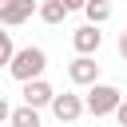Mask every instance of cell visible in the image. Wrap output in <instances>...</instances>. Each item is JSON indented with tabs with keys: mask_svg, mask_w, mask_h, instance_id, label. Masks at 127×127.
I'll use <instances>...</instances> for the list:
<instances>
[{
	"mask_svg": "<svg viewBox=\"0 0 127 127\" xmlns=\"http://www.w3.org/2000/svg\"><path fill=\"white\" fill-rule=\"evenodd\" d=\"M119 103H123V91H119L115 83H91L87 95H83V107H87V115H95V119L115 115Z\"/></svg>",
	"mask_w": 127,
	"mask_h": 127,
	"instance_id": "cell-2",
	"label": "cell"
},
{
	"mask_svg": "<svg viewBox=\"0 0 127 127\" xmlns=\"http://www.w3.org/2000/svg\"><path fill=\"white\" fill-rule=\"evenodd\" d=\"M67 79H71L75 87L99 83V64H95V56H75V60L67 64Z\"/></svg>",
	"mask_w": 127,
	"mask_h": 127,
	"instance_id": "cell-4",
	"label": "cell"
},
{
	"mask_svg": "<svg viewBox=\"0 0 127 127\" xmlns=\"http://www.w3.org/2000/svg\"><path fill=\"white\" fill-rule=\"evenodd\" d=\"M115 48H119V56L127 60V32H119V40H115Z\"/></svg>",
	"mask_w": 127,
	"mask_h": 127,
	"instance_id": "cell-15",
	"label": "cell"
},
{
	"mask_svg": "<svg viewBox=\"0 0 127 127\" xmlns=\"http://www.w3.org/2000/svg\"><path fill=\"white\" fill-rule=\"evenodd\" d=\"M4 4H8V0H0V8H4Z\"/></svg>",
	"mask_w": 127,
	"mask_h": 127,
	"instance_id": "cell-16",
	"label": "cell"
},
{
	"mask_svg": "<svg viewBox=\"0 0 127 127\" xmlns=\"http://www.w3.org/2000/svg\"><path fill=\"white\" fill-rule=\"evenodd\" d=\"M52 115H56L60 123H75L79 115H87V107H83V95H75V91H64V95H56V99H52Z\"/></svg>",
	"mask_w": 127,
	"mask_h": 127,
	"instance_id": "cell-5",
	"label": "cell"
},
{
	"mask_svg": "<svg viewBox=\"0 0 127 127\" xmlns=\"http://www.w3.org/2000/svg\"><path fill=\"white\" fill-rule=\"evenodd\" d=\"M115 119H119V127H127V99H123V103L115 107Z\"/></svg>",
	"mask_w": 127,
	"mask_h": 127,
	"instance_id": "cell-13",
	"label": "cell"
},
{
	"mask_svg": "<svg viewBox=\"0 0 127 127\" xmlns=\"http://www.w3.org/2000/svg\"><path fill=\"white\" fill-rule=\"evenodd\" d=\"M8 119H12V107H8V99L0 95V123H8Z\"/></svg>",
	"mask_w": 127,
	"mask_h": 127,
	"instance_id": "cell-14",
	"label": "cell"
},
{
	"mask_svg": "<svg viewBox=\"0 0 127 127\" xmlns=\"http://www.w3.org/2000/svg\"><path fill=\"white\" fill-rule=\"evenodd\" d=\"M8 71H12V79H16V83L44 79V71H48V52H44V48H36V44H28V48H16V56H12Z\"/></svg>",
	"mask_w": 127,
	"mask_h": 127,
	"instance_id": "cell-1",
	"label": "cell"
},
{
	"mask_svg": "<svg viewBox=\"0 0 127 127\" xmlns=\"http://www.w3.org/2000/svg\"><path fill=\"white\" fill-rule=\"evenodd\" d=\"M20 87H24V91H20L24 103L36 107V111H40V107H52V99H56V87H52L48 79H32V83H20Z\"/></svg>",
	"mask_w": 127,
	"mask_h": 127,
	"instance_id": "cell-7",
	"label": "cell"
},
{
	"mask_svg": "<svg viewBox=\"0 0 127 127\" xmlns=\"http://www.w3.org/2000/svg\"><path fill=\"white\" fill-rule=\"evenodd\" d=\"M36 16H40L44 24H52V28H56V24H64V20H67V8H64V0H40V12H36Z\"/></svg>",
	"mask_w": 127,
	"mask_h": 127,
	"instance_id": "cell-8",
	"label": "cell"
},
{
	"mask_svg": "<svg viewBox=\"0 0 127 127\" xmlns=\"http://www.w3.org/2000/svg\"><path fill=\"white\" fill-rule=\"evenodd\" d=\"M111 12H115V8H111V0H87V8H83L87 24H95V28H99V24H107V20H111Z\"/></svg>",
	"mask_w": 127,
	"mask_h": 127,
	"instance_id": "cell-9",
	"label": "cell"
},
{
	"mask_svg": "<svg viewBox=\"0 0 127 127\" xmlns=\"http://www.w3.org/2000/svg\"><path fill=\"white\" fill-rule=\"evenodd\" d=\"M71 48H75V56H95V52L103 48V32H99L95 24H79V28L71 32Z\"/></svg>",
	"mask_w": 127,
	"mask_h": 127,
	"instance_id": "cell-6",
	"label": "cell"
},
{
	"mask_svg": "<svg viewBox=\"0 0 127 127\" xmlns=\"http://www.w3.org/2000/svg\"><path fill=\"white\" fill-rule=\"evenodd\" d=\"M8 123L12 127H40V111L28 107V103H20V107H12V119Z\"/></svg>",
	"mask_w": 127,
	"mask_h": 127,
	"instance_id": "cell-10",
	"label": "cell"
},
{
	"mask_svg": "<svg viewBox=\"0 0 127 127\" xmlns=\"http://www.w3.org/2000/svg\"><path fill=\"white\" fill-rule=\"evenodd\" d=\"M40 12V0H8L0 8V28H20Z\"/></svg>",
	"mask_w": 127,
	"mask_h": 127,
	"instance_id": "cell-3",
	"label": "cell"
},
{
	"mask_svg": "<svg viewBox=\"0 0 127 127\" xmlns=\"http://www.w3.org/2000/svg\"><path fill=\"white\" fill-rule=\"evenodd\" d=\"M64 8H67V16H71V12H83L87 0H64Z\"/></svg>",
	"mask_w": 127,
	"mask_h": 127,
	"instance_id": "cell-12",
	"label": "cell"
},
{
	"mask_svg": "<svg viewBox=\"0 0 127 127\" xmlns=\"http://www.w3.org/2000/svg\"><path fill=\"white\" fill-rule=\"evenodd\" d=\"M16 56V44H12V32H0V67H8Z\"/></svg>",
	"mask_w": 127,
	"mask_h": 127,
	"instance_id": "cell-11",
	"label": "cell"
}]
</instances>
